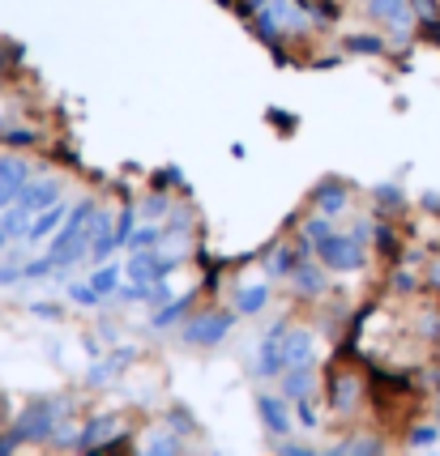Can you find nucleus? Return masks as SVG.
I'll list each match as a JSON object with an SVG mask.
<instances>
[{"label": "nucleus", "mask_w": 440, "mask_h": 456, "mask_svg": "<svg viewBox=\"0 0 440 456\" xmlns=\"http://www.w3.org/2000/svg\"><path fill=\"white\" fill-rule=\"evenodd\" d=\"M60 414H65V401H30V406L22 409V418L13 422V431H18V439H30V444L51 439Z\"/></svg>", "instance_id": "obj_1"}, {"label": "nucleus", "mask_w": 440, "mask_h": 456, "mask_svg": "<svg viewBox=\"0 0 440 456\" xmlns=\"http://www.w3.org/2000/svg\"><path fill=\"white\" fill-rule=\"evenodd\" d=\"M313 252H317V261L325 264V269H343V273L364 264V247H359V239H346V235H334V231H329Z\"/></svg>", "instance_id": "obj_2"}, {"label": "nucleus", "mask_w": 440, "mask_h": 456, "mask_svg": "<svg viewBox=\"0 0 440 456\" xmlns=\"http://www.w3.org/2000/svg\"><path fill=\"white\" fill-rule=\"evenodd\" d=\"M231 324H235V315H231V312L197 315L193 324L184 329V341H189V346H219L222 337L231 333Z\"/></svg>", "instance_id": "obj_3"}, {"label": "nucleus", "mask_w": 440, "mask_h": 456, "mask_svg": "<svg viewBox=\"0 0 440 456\" xmlns=\"http://www.w3.org/2000/svg\"><path fill=\"white\" fill-rule=\"evenodd\" d=\"M26 184H30V163L26 158H0V209L13 205Z\"/></svg>", "instance_id": "obj_4"}, {"label": "nucleus", "mask_w": 440, "mask_h": 456, "mask_svg": "<svg viewBox=\"0 0 440 456\" xmlns=\"http://www.w3.org/2000/svg\"><path fill=\"white\" fill-rule=\"evenodd\" d=\"M257 414H261V422H266L269 435H282L291 431V414H287V401L282 397H274V392H266V397H257Z\"/></svg>", "instance_id": "obj_5"}, {"label": "nucleus", "mask_w": 440, "mask_h": 456, "mask_svg": "<svg viewBox=\"0 0 440 456\" xmlns=\"http://www.w3.org/2000/svg\"><path fill=\"white\" fill-rule=\"evenodd\" d=\"M313 350H317V341L308 329H287V337H282V362L287 367H308Z\"/></svg>", "instance_id": "obj_6"}, {"label": "nucleus", "mask_w": 440, "mask_h": 456, "mask_svg": "<svg viewBox=\"0 0 440 456\" xmlns=\"http://www.w3.org/2000/svg\"><path fill=\"white\" fill-rule=\"evenodd\" d=\"M18 201H22L30 214H39V209H48V205H56V201H60V184H56V179H39V184L30 179Z\"/></svg>", "instance_id": "obj_7"}, {"label": "nucleus", "mask_w": 440, "mask_h": 456, "mask_svg": "<svg viewBox=\"0 0 440 456\" xmlns=\"http://www.w3.org/2000/svg\"><path fill=\"white\" fill-rule=\"evenodd\" d=\"M65 217H69V209L56 201V205H48V209H39V217H30V231H26V239L30 243H39V239H48L51 231H60L65 226Z\"/></svg>", "instance_id": "obj_8"}, {"label": "nucleus", "mask_w": 440, "mask_h": 456, "mask_svg": "<svg viewBox=\"0 0 440 456\" xmlns=\"http://www.w3.org/2000/svg\"><path fill=\"white\" fill-rule=\"evenodd\" d=\"M128 277L137 282V286H154L163 273H158V252L154 247H142V252H133V261H128Z\"/></svg>", "instance_id": "obj_9"}, {"label": "nucleus", "mask_w": 440, "mask_h": 456, "mask_svg": "<svg viewBox=\"0 0 440 456\" xmlns=\"http://www.w3.org/2000/svg\"><path fill=\"white\" fill-rule=\"evenodd\" d=\"M128 362H133V350H116L112 359H103V362H95V367H90L86 384L98 388V384H107V380H116V376H120V371L128 367Z\"/></svg>", "instance_id": "obj_10"}, {"label": "nucleus", "mask_w": 440, "mask_h": 456, "mask_svg": "<svg viewBox=\"0 0 440 456\" xmlns=\"http://www.w3.org/2000/svg\"><path fill=\"white\" fill-rule=\"evenodd\" d=\"M278 380H282V388H278L282 397H291V401L308 397V392H313V362H308V367H287Z\"/></svg>", "instance_id": "obj_11"}, {"label": "nucleus", "mask_w": 440, "mask_h": 456, "mask_svg": "<svg viewBox=\"0 0 440 456\" xmlns=\"http://www.w3.org/2000/svg\"><path fill=\"white\" fill-rule=\"evenodd\" d=\"M112 431H116V418H103V414H98V418L86 422V431L77 435V448L90 452V448H98V444H112Z\"/></svg>", "instance_id": "obj_12"}, {"label": "nucleus", "mask_w": 440, "mask_h": 456, "mask_svg": "<svg viewBox=\"0 0 440 456\" xmlns=\"http://www.w3.org/2000/svg\"><path fill=\"white\" fill-rule=\"evenodd\" d=\"M355 401H359V380L355 376H334V388H329V406L338 409V414H346V409H355Z\"/></svg>", "instance_id": "obj_13"}, {"label": "nucleus", "mask_w": 440, "mask_h": 456, "mask_svg": "<svg viewBox=\"0 0 440 456\" xmlns=\"http://www.w3.org/2000/svg\"><path fill=\"white\" fill-rule=\"evenodd\" d=\"M269 9H274V18L282 30H304L308 26V4H295V0H269Z\"/></svg>", "instance_id": "obj_14"}, {"label": "nucleus", "mask_w": 440, "mask_h": 456, "mask_svg": "<svg viewBox=\"0 0 440 456\" xmlns=\"http://www.w3.org/2000/svg\"><path fill=\"white\" fill-rule=\"evenodd\" d=\"M0 226H4L9 239H26V231H30V209H26L22 201L4 205V209H0Z\"/></svg>", "instance_id": "obj_15"}, {"label": "nucleus", "mask_w": 440, "mask_h": 456, "mask_svg": "<svg viewBox=\"0 0 440 456\" xmlns=\"http://www.w3.org/2000/svg\"><path fill=\"white\" fill-rule=\"evenodd\" d=\"M291 277H295V290H299V294H320V290H325V273L308 261H295Z\"/></svg>", "instance_id": "obj_16"}, {"label": "nucleus", "mask_w": 440, "mask_h": 456, "mask_svg": "<svg viewBox=\"0 0 440 456\" xmlns=\"http://www.w3.org/2000/svg\"><path fill=\"white\" fill-rule=\"evenodd\" d=\"M313 205H317L320 214H338V209H346V184H320L317 193H313Z\"/></svg>", "instance_id": "obj_17"}, {"label": "nucleus", "mask_w": 440, "mask_h": 456, "mask_svg": "<svg viewBox=\"0 0 440 456\" xmlns=\"http://www.w3.org/2000/svg\"><path fill=\"white\" fill-rule=\"evenodd\" d=\"M252 26H257V34H261L269 48H274V56H278V43H282V26H278V18H274V9H269V4L252 13Z\"/></svg>", "instance_id": "obj_18"}, {"label": "nucleus", "mask_w": 440, "mask_h": 456, "mask_svg": "<svg viewBox=\"0 0 440 456\" xmlns=\"http://www.w3.org/2000/svg\"><path fill=\"white\" fill-rule=\"evenodd\" d=\"M193 299H197V294H184V299H175V303H167V308H163V312L154 315L150 324H154V329H172V324H180L184 315L193 312Z\"/></svg>", "instance_id": "obj_19"}, {"label": "nucleus", "mask_w": 440, "mask_h": 456, "mask_svg": "<svg viewBox=\"0 0 440 456\" xmlns=\"http://www.w3.org/2000/svg\"><path fill=\"white\" fill-rule=\"evenodd\" d=\"M295 261H299V252H291V247H274L266 256V273L269 277H287L295 269Z\"/></svg>", "instance_id": "obj_20"}, {"label": "nucleus", "mask_w": 440, "mask_h": 456, "mask_svg": "<svg viewBox=\"0 0 440 456\" xmlns=\"http://www.w3.org/2000/svg\"><path fill=\"white\" fill-rule=\"evenodd\" d=\"M266 303H269V286H248V290H240V299H235V308L244 315H257Z\"/></svg>", "instance_id": "obj_21"}, {"label": "nucleus", "mask_w": 440, "mask_h": 456, "mask_svg": "<svg viewBox=\"0 0 440 456\" xmlns=\"http://www.w3.org/2000/svg\"><path fill=\"white\" fill-rule=\"evenodd\" d=\"M90 286L107 299V294H116V286H120V269L116 264H98L95 269V277H90Z\"/></svg>", "instance_id": "obj_22"}, {"label": "nucleus", "mask_w": 440, "mask_h": 456, "mask_svg": "<svg viewBox=\"0 0 440 456\" xmlns=\"http://www.w3.org/2000/svg\"><path fill=\"white\" fill-rule=\"evenodd\" d=\"M69 299H73V303H81V308H95V303H103V294H98L90 282H73V286H69Z\"/></svg>", "instance_id": "obj_23"}, {"label": "nucleus", "mask_w": 440, "mask_h": 456, "mask_svg": "<svg viewBox=\"0 0 440 456\" xmlns=\"http://www.w3.org/2000/svg\"><path fill=\"white\" fill-rule=\"evenodd\" d=\"M158 239H163V231L158 226H142V231H133V252H142V247H158Z\"/></svg>", "instance_id": "obj_24"}, {"label": "nucleus", "mask_w": 440, "mask_h": 456, "mask_svg": "<svg viewBox=\"0 0 440 456\" xmlns=\"http://www.w3.org/2000/svg\"><path fill=\"white\" fill-rule=\"evenodd\" d=\"M112 231H116V243H128L133 239V231H137V214H133V209H124V214L116 217V226H112Z\"/></svg>", "instance_id": "obj_25"}, {"label": "nucleus", "mask_w": 440, "mask_h": 456, "mask_svg": "<svg viewBox=\"0 0 440 456\" xmlns=\"http://www.w3.org/2000/svg\"><path fill=\"white\" fill-rule=\"evenodd\" d=\"M325 235H329V222H325V217H313V222L304 226V239L313 243V247H317V243L325 239Z\"/></svg>", "instance_id": "obj_26"}, {"label": "nucleus", "mask_w": 440, "mask_h": 456, "mask_svg": "<svg viewBox=\"0 0 440 456\" xmlns=\"http://www.w3.org/2000/svg\"><path fill=\"white\" fill-rule=\"evenodd\" d=\"M295 414H299V427H304V431L317 427V406H313L308 397H299V409H295Z\"/></svg>", "instance_id": "obj_27"}, {"label": "nucleus", "mask_w": 440, "mask_h": 456, "mask_svg": "<svg viewBox=\"0 0 440 456\" xmlns=\"http://www.w3.org/2000/svg\"><path fill=\"white\" fill-rule=\"evenodd\" d=\"M346 48H351V51H364V56H372V51H381V39H364V34H351V39H346Z\"/></svg>", "instance_id": "obj_28"}, {"label": "nucleus", "mask_w": 440, "mask_h": 456, "mask_svg": "<svg viewBox=\"0 0 440 456\" xmlns=\"http://www.w3.org/2000/svg\"><path fill=\"white\" fill-rule=\"evenodd\" d=\"M150 452H158V456L180 452V439H175V435H158V439H150Z\"/></svg>", "instance_id": "obj_29"}, {"label": "nucleus", "mask_w": 440, "mask_h": 456, "mask_svg": "<svg viewBox=\"0 0 440 456\" xmlns=\"http://www.w3.org/2000/svg\"><path fill=\"white\" fill-rule=\"evenodd\" d=\"M398 9H402V0H372V13H376V18H398Z\"/></svg>", "instance_id": "obj_30"}, {"label": "nucleus", "mask_w": 440, "mask_h": 456, "mask_svg": "<svg viewBox=\"0 0 440 456\" xmlns=\"http://www.w3.org/2000/svg\"><path fill=\"white\" fill-rule=\"evenodd\" d=\"M142 214H146V217H158V214H167V196H150L146 205H142Z\"/></svg>", "instance_id": "obj_31"}, {"label": "nucleus", "mask_w": 440, "mask_h": 456, "mask_svg": "<svg viewBox=\"0 0 440 456\" xmlns=\"http://www.w3.org/2000/svg\"><path fill=\"white\" fill-rule=\"evenodd\" d=\"M4 141H9V145H35V133H22V128H13V133H4Z\"/></svg>", "instance_id": "obj_32"}, {"label": "nucleus", "mask_w": 440, "mask_h": 456, "mask_svg": "<svg viewBox=\"0 0 440 456\" xmlns=\"http://www.w3.org/2000/svg\"><path fill=\"white\" fill-rule=\"evenodd\" d=\"M18 277H26L22 269H13V264H9V269H0V286H13Z\"/></svg>", "instance_id": "obj_33"}, {"label": "nucleus", "mask_w": 440, "mask_h": 456, "mask_svg": "<svg viewBox=\"0 0 440 456\" xmlns=\"http://www.w3.org/2000/svg\"><path fill=\"white\" fill-rule=\"evenodd\" d=\"M35 315H43V320H56V315H60V308H56V303H35Z\"/></svg>", "instance_id": "obj_34"}, {"label": "nucleus", "mask_w": 440, "mask_h": 456, "mask_svg": "<svg viewBox=\"0 0 440 456\" xmlns=\"http://www.w3.org/2000/svg\"><path fill=\"white\" fill-rule=\"evenodd\" d=\"M269 0H240V9H244L248 18H252V13H257V9H266Z\"/></svg>", "instance_id": "obj_35"}, {"label": "nucleus", "mask_w": 440, "mask_h": 456, "mask_svg": "<svg viewBox=\"0 0 440 456\" xmlns=\"http://www.w3.org/2000/svg\"><path fill=\"white\" fill-rule=\"evenodd\" d=\"M282 452L287 456H308V448H299V444H282Z\"/></svg>", "instance_id": "obj_36"}, {"label": "nucleus", "mask_w": 440, "mask_h": 456, "mask_svg": "<svg viewBox=\"0 0 440 456\" xmlns=\"http://www.w3.org/2000/svg\"><path fill=\"white\" fill-rule=\"evenodd\" d=\"M222 4H227V0H222Z\"/></svg>", "instance_id": "obj_37"}]
</instances>
